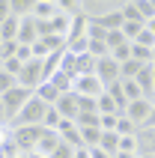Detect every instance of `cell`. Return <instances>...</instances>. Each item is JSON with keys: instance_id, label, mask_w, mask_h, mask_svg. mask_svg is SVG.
<instances>
[{"instance_id": "obj_24", "label": "cell", "mask_w": 155, "mask_h": 158, "mask_svg": "<svg viewBox=\"0 0 155 158\" xmlns=\"http://www.w3.org/2000/svg\"><path fill=\"white\" fill-rule=\"evenodd\" d=\"M18 87V78L15 75H9V72H0V96H6L9 89Z\"/></svg>"}, {"instance_id": "obj_34", "label": "cell", "mask_w": 155, "mask_h": 158, "mask_svg": "<svg viewBox=\"0 0 155 158\" xmlns=\"http://www.w3.org/2000/svg\"><path fill=\"white\" fill-rule=\"evenodd\" d=\"M113 158H143V155H140V152H122V149H119Z\"/></svg>"}, {"instance_id": "obj_25", "label": "cell", "mask_w": 155, "mask_h": 158, "mask_svg": "<svg viewBox=\"0 0 155 158\" xmlns=\"http://www.w3.org/2000/svg\"><path fill=\"white\" fill-rule=\"evenodd\" d=\"M78 128H98V114H81L75 119Z\"/></svg>"}, {"instance_id": "obj_9", "label": "cell", "mask_w": 155, "mask_h": 158, "mask_svg": "<svg viewBox=\"0 0 155 158\" xmlns=\"http://www.w3.org/2000/svg\"><path fill=\"white\" fill-rule=\"evenodd\" d=\"M36 39H39V21H36L33 15L21 18V27H18V39H15V42L18 45H30V48H33Z\"/></svg>"}, {"instance_id": "obj_39", "label": "cell", "mask_w": 155, "mask_h": 158, "mask_svg": "<svg viewBox=\"0 0 155 158\" xmlns=\"http://www.w3.org/2000/svg\"><path fill=\"white\" fill-rule=\"evenodd\" d=\"M149 102H152V107H155V93H152V96H149Z\"/></svg>"}, {"instance_id": "obj_21", "label": "cell", "mask_w": 155, "mask_h": 158, "mask_svg": "<svg viewBox=\"0 0 155 158\" xmlns=\"http://www.w3.org/2000/svg\"><path fill=\"white\" fill-rule=\"evenodd\" d=\"M86 39H90V42H104V39H107V30H104L102 24L90 21V24H86Z\"/></svg>"}, {"instance_id": "obj_12", "label": "cell", "mask_w": 155, "mask_h": 158, "mask_svg": "<svg viewBox=\"0 0 155 158\" xmlns=\"http://www.w3.org/2000/svg\"><path fill=\"white\" fill-rule=\"evenodd\" d=\"M86 24H90V21H86V18L81 15V12H78V15L72 18V27H69V33H66V45L78 42V39H84V36H86Z\"/></svg>"}, {"instance_id": "obj_17", "label": "cell", "mask_w": 155, "mask_h": 158, "mask_svg": "<svg viewBox=\"0 0 155 158\" xmlns=\"http://www.w3.org/2000/svg\"><path fill=\"white\" fill-rule=\"evenodd\" d=\"M119 87H122V93H125V98H128V105H131V102L146 98V96H143V89L137 87V81H119Z\"/></svg>"}, {"instance_id": "obj_37", "label": "cell", "mask_w": 155, "mask_h": 158, "mask_svg": "<svg viewBox=\"0 0 155 158\" xmlns=\"http://www.w3.org/2000/svg\"><path fill=\"white\" fill-rule=\"evenodd\" d=\"M30 158H48V155H42V152H30Z\"/></svg>"}, {"instance_id": "obj_42", "label": "cell", "mask_w": 155, "mask_h": 158, "mask_svg": "<svg viewBox=\"0 0 155 158\" xmlns=\"http://www.w3.org/2000/svg\"><path fill=\"white\" fill-rule=\"evenodd\" d=\"M143 158H155V155H143Z\"/></svg>"}, {"instance_id": "obj_27", "label": "cell", "mask_w": 155, "mask_h": 158, "mask_svg": "<svg viewBox=\"0 0 155 158\" xmlns=\"http://www.w3.org/2000/svg\"><path fill=\"white\" fill-rule=\"evenodd\" d=\"M98 128L102 131H116V114H98Z\"/></svg>"}, {"instance_id": "obj_7", "label": "cell", "mask_w": 155, "mask_h": 158, "mask_svg": "<svg viewBox=\"0 0 155 158\" xmlns=\"http://www.w3.org/2000/svg\"><path fill=\"white\" fill-rule=\"evenodd\" d=\"M72 93H78V96H86V98H98L104 93L102 81L95 78V75H86V78H75V87H72Z\"/></svg>"}, {"instance_id": "obj_13", "label": "cell", "mask_w": 155, "mask_h": 158, "mask_svg": "<svg viewBox=\"0 0 155 158\" xmlns=\"http://www.w3.org/2000/svg\"><path fill=\"white\" fill-rule=\"evenodd\" d=\"M137 143H140V155H155V128H140Z\"/></svg>"}, {"instance_id": "obj_29", "label": "cell", "mask_w": 155, "mask_h": 158, "mask_svg": "<svg viewBox=\"0 0 155 158\" xmlns=\"http://www.w3.org/2000/svg\"><path fill=\"white\" fill-rule=\"evenodd\" d=\"M119 149H122V152H140L137 134H131V137H119Z\"/></svg>"}, {"instance_id": "obj_40", "label": "cell", "mask_w": 155, "mask_h": 158, "mask_svg": "<svg viewBox=\"0 0 155 158\" xmlns=\"http://www.w3.org/2000/svg\"><path fill=\"white\" fill-rule=\"evenodd\" d=\"M152 84H155V63H152Z\"/></svg>"}, {"instance_id": "obj_35", "label": "cell", "mask_w": 155, "mask_h": 158, "mask_svg": "<svg viewBox=\"0 0 155 158\" xmlns=\"http://www.w3.org/2000/svg\"><path fill=\"white\" fill-rule=\"evenodd\" d=\"M75 158H90V149H86V146H81V149H75Z\"/></svg>"}, {"instance_id": "obj_33", "label": "cell", "mask_w": 155, "mask_h": 158, "mask_svg": "<svg viewBox=\"0 0 155 158\" xmlns=\"http://www.w3.org/2000/svg\"><path fill=\"white\" fill-rule=\"evenodd\" d=\"M90 158H113V155H107L104 149H98V146H95V149H90Z\"/></svg>"}, {"instance_id": "obj_28", "label": "cell", "mask_w": 155, "mask_h": 158, "mask_svg": "<svg viewBox=\"0 0 155 158\" xmlns=\"http://www.w3.org/2000/svg\"><path fill=\"white\" fill-rule=\"evenodd\" d=\"M98 114H116V105H113V98L107 93L98 96Z\"/></svg>"}, {"instance_id": "obj_30", "label": "cell", "mask_w": 155, "mask_h": 158, "mask_svg": "<svg viewBox=\"0 0 155 158\" xmlns=\"http://www.w3.org/2000/svg\"><path fill=\"white\" fill-rule=\"evenodd\" d=\"M134 45H143V48H155V33L143 27V33H140L137 39H134Z\"/></svg>"}, {"instance_id": "obj_8", "label": "cell", "mask_w": 155, "mask_h": 158, "mask_svg": "<svg viewBox=\"0 0 155 158\" xmlns=\"http://www.w3.org/2000/svg\"><path fill=\"white\" fill-rule=\"evenodd\" d=\"M54 107H57V114H60L63 119H72V123L81 116V107H78V96L75 93H60V98L54 102Z\"/></svg>"}, {"instance_id": "obj_31", "label": "cell", "mask_w": 155, "mask_h": 158, "mask_svg": "<svg viewBox=\"0 0 155 158\" xmlns=\"http://www.w3.org/2000/svg\"><path fill=\"white\" fill-rule=\"evenodd\" d=\"M51 158H75V149H72L69 143H60V149L54 152V155H51Z\"/></svg>"}, {"instance_id": "obj_36", "label": "cell", "mask_w": 155, "mask_h": 158, "mask_svg": "<svg viewBox=\"0 0 155 158\" xmlns=\"http://www.w3.org/2000/svg\"><path fill=\"white\" fill-rule=\"evenodd\" d=\"M143 128H155V110H152V116H149V123L143 125Z\"/></svg>"}, {"instance_id": "obj_26", "label": "cell", "mask_w": 155, "mask_h": 158, "mask_svg": "<svg viewBox=\"0 0 155 158\" xmlns=\"http://www.w3.org/2000/svg\"><path fill=\"white\" fill-rule=\"evenodd\" d=\"M104 42H107V51H113V48H119V45H125V42H128V39L122 36V30H111Z\"/></svg>"}, {"instance_id": "obj_18", "label": "cell", "mask_w": 155, "mask_h": 158, "mask_svg": "<svg viewBox=\"0 0 155 158\" xmlns=\"http://www.w3.org/2000/svg\"><path fill=\"white\" fill-rule=\"evenodd\" d=\"M137 131H140V128L131 123L125 114H122V116H116V134H119V137H131V134H137Z\"/></svg>"}, {"instance_id": "obj_5", "label": "cell", "mask_w": 155, "mask_h": 158, "mask_svg": "<svg viewBox=\"0 0 155 158\" xmlns=\"http://www.w3.org/2000/svg\"><path fill=\"white\" fill-rule=\"evenodd\" d=\"M95 78L102 81V87L107 89L111 84H116V81H119V63L111 60V54H107V57H102V60H95Z\"/></svg>"}, {"instance_id": "obj_23", "label": "cell", "mask_w": 155, "mask_h": 158, "mask_svg": "<svg viewBox=\"0 0 155 158\" xmlns=\"http://www.w3.org/2000/svg\"><path fill=\"white\" fill-rule=\"evenodd\" d=\"M111 60H116L119 66H122L125 60H131V42L119 45V48H113V51H111Z\"/></svg>"}, {"instance_id": "obj_4", "label": "cell", "mask_w": 155, "mask_h": 158, "mask_svg": "<svg viewBox=\"0 0 155 158\" xmlns=\"http://www.w3.org/2000/svg\"><path fill=\"white\" fill-rule=\"evenodd\" d=\"M3 98V107H6V116H9V123L15 119L18 114H21V107L33 98V89H27V87H15V89H9L6 96H0Z\"/></svg>"}, {"instance_id": "obj_20", "label": "cell", "mask_w": 155, "mask_h": 158, "mask_svg": "<svg viewBox=\"0 0 155 158\" xmlns=\"http://www.w3.org/2000/svg\"><path fill=\"white\" fill-rule=\"evenodd\" d=\"M143 27H146L143 21H125V24H122V36H125L128 42H134V39L143 33Z\"/></svg>"}, {"instance_id": "obj_11", "label": "cell", "mask_w": 155, "mask_h": 158, "mask_svg": "<svg viewBox=\"0 0 155 158\" xmlns=\"http://www.w3.org/2000/svg\"><path fill=\"white\" fill-rule=\"evenodd\" d=\"M60 12V0H36L33 3V18L36 21H51Z\"/></svg>"}, {"instance_id": "obj_15", "label": "cell", "mask_w": 155, "mask_h": 158, "mask_svg": "<svg viewBox=\"0 0 155 158\" xmlns=\"http://www.w3.org/2000/svg\"><path fill=\"white\" fill-rule=\"evenodd\" d=\"M36 98H42L45 105H54V102L60 98V89L54 87L51 81H45V84H39V87H36Z\"/></svg>"}, {"instance_id": "obj_6", "label": "cell", "mask_w": 155, "mask_h": 158, "mask_svg": "<svg viewBox=\"0 0 155 158\" xmlns=\"http://www.w3.org/2000/svg\"><path fill=\"white\" fill-rule=\"evenodd\" d=\"M152 102H149V98H140V102H131L128 105V110H125V116H128L131 123L137 125V128H143V125L149 123V116H152Z\"/></svg>"}, {"instance_id": "obj_41", "label": "cell", "mask_w": 155, "mask_h": 158, "mask_svg": "<svg viewBox=\"0 0 155 158\" xmlns=\"http://www.w3.org/2000/svg\"><path fill=\"white\" fill-rule=\"evenodd\" d=\"M152 63H155V48H152Z\"/></svg>"}, {"instance_id": "obj_38", "label": "cell", "mask_w": 155, "mask_h": 158, "mask_svg": "<svg viewBox=\"0 0 155 158\" xmlns=\"http://www.w3.org/2000/svg\"><path fill=\"white\" fill-rule=\"evenodd\" d=\"M18 158H30V152H21V155H18Z\"/></svg>"}, {"instance_id": "obj_16", "label": "cell", "mask_w": 155, "mask_h": 158, "mask_svg": "<svg viewBox=\"0 0 155 158\" xmlns=\"http://www.w3.org/2000/svg\"><path fill=\"white\" fill-rule=\"evenodd\" d=\"M98 149H104L107 155H116V152H119V134H116V131H102Z\"/></svg>"}, {"instance_id": "obj_10", "label": "cell", "mask_w": 155, "mask_h": 158, "mask_svg": "<svg viewBox=\"0 0 155 158\" xmlns=\"http://www.w3.org/2000/svg\"><path fill=\"white\" fill-rule=\"evenodd\" d=\"M60 134H57V131H48V128H45V131H42V137H39V143H36V149L33 152H42V155H48V158H51L54 155V152H57V149H60Z\"/></svg>"}, {"instance_id": "obj_32", "label": "cell", "mask_w": 155, "mask_h": 158, "mask_svg": "<svg viewBox=\"0 0 155 158\" xmlns=\"http://www.w3.org/2000/svg\"><path fill=\"white\" fill-rule=\"evenodd\" d=\"M9 15H12V3H9V0H0V24H3Z\"/></svg>"}, {"instance_id": "obj_3", "label": "cell", "mask_w": 155, "mask_h": 158, "mask_svg": "<svg viewBox=\"0 0 155 158\" xmlns=\"http://www.w3.org/2000/svg\"><path fill=\"white\" fill-rule=\"evenodd\" d=\"M39 84H45V63L39 60V57H33V60L24 63L21 72H18V87H27V89L36 93Z\"/></svg>"}, {"instance_id": "obj_43", "label": "cell", "mask_w": 155, "mask_h": 158, "mask_svg": "<svg viewBox=\"0 0 155 158\" xmlns=\"http://www.w3.org/2000/svg\"><path fill=\"white\" fill-rule=\"evenodd\" d=\"M0 48H3V39H0Z\"/></svg>"}, {"instance_id": "obj_1", "label": "cell", "mask_w": 155, "mask_h": 158, "mask_svg": "<svg viewBox=\"0 0 155 158\" xmlns=\"http://www.w3.org/2000/svg\"><path fill=\"white\" fill-rule=\"evenodd\" d=\"M48 107H51V105H45L42 98H36V93H33V98L21 107V114L9 123V128H18V125H42L45 110H48Z\"/></svg>"}, {"instance_id": "obj_2", "label": "cell", "mask_w": 155, "mask_h": 158, "mask_svg": "<svg viewBox=\"0 0 155 158\" xmlns=\"http://www.w3.org/2000/svg\"><path fill=\"white\" fill-rule=\"evenodd\" d=\"M42 125H18V128H9V137L15 140V146L21 152H33L39 137H42Z\"/></svg>"}, {"instance_id": "obj_14", "label": "cell", "mask_w": 155, "mask_h": 158, "mask_svg": "<svg viewBox=\"0 0 155 158\" xmlns=\"http://www.w3.org/2000/svg\"><path fill=\"white\" fill-rule=\"evenodd\" d=\"M18 27H21V18L9 15L6 21L0 24V39H3V42H15L18 39Z\"/></svg>"}, {"instance_id": "obj_19", "label": "cell", "mask_w": 155, "mask_h": 158, "mask_svg": "<svg viewBox=\"0 0 155 158\" xmlns=\"http://www.w3.org/2000/svg\"><path fill=\"white\" fill-rule=\"evenodd\" d=\"M134 9H137V15L143 18V24L155 18V0H134Z\"/></svg>"}, {"instance_id": "obj_22", "label": "cell", "mask_w": 155, "mask_h": 158, "mask_svg": "<svg viewBox=\"0 0 155 158\" xmlns=\"http://www.w3.org/2000/svg\"><path fill=\"white\" fill-rule=\"evenodd\" d=\"M60 72L69 75V78H75V54L69 48H66V54H63V60H60Z\"/></svg>"}]
</instances>
